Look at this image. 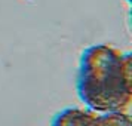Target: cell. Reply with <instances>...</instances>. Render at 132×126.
<instances>
[{
	"label": "cell",
	"instance_id": "cell-1",
	"mask_svg": "<svg viewBox=\"0 0 132 126\" xmlns=\"http://www.w3.org/2000/svg\"><path fill=\"white\" fill-rule=\"evenodd\" d=\"M82 101L98 111H116L131 101V58L107 45L89 48L82 56L77 82Z\"/></svg>",
	"mask_w": 132,
	"mask_h": 126
},
{
	"label": "cell",
	"instance_id": "cell-2",
	"mask_svg": "<svg viewBox=\"0 0 132 126\" xmlns=\"http://www.w3.org/2000/svg\"><path fill=\"white\" fill-rule=\"evenodd\" d=\"M96 116L79 108H67L54 120V126H95Z\"/></svg>",
	"mask_w": 132,
	"mask_h": 126
},
{
	"label": "cell",
	"instance_id": "cell-3",
	"mask_svg": "<svg viewBox=\"0 0 132 126\" xmlns=\"http://www.w3.org/2000/svg\"><path fill=\"white\" fill-rule=\"evenodd\" d=\"M95 126H131V119L126 114L111 111V113L96 117Z\"/></svg>",
	"mask_w": 132,
	"mask_h": 126
}]
</instances>
